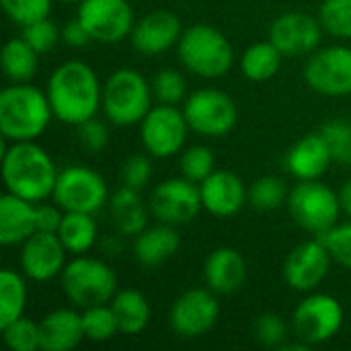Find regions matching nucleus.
I'll list each match as a JSON object with an SVG mask.
<instances>
[{"label": "nucleus", "instance_id": "13", "mask_svg": "<svg viewBox=\"0 0 351 351\" xmlns=\"http://www.w3.org/2000/svg\"><path fill=\"white\" fill-rule=\"evenodd\" d=\"M148 208L150 214L162 224H171V226L189 224L191 220L197 218L199 210L204 208L199 185L185 179L183 175L167 179L152 189Z\"/></svg>", "mask_w": 351, "mask_h": 351}, {"label": "nucleus", "instance_id": "36", "mask_svg": "<svg viewBox=\"0 0 351 351\" xmlns=\"http://www.w3.org/2000/svg\"><path fill=\"white\" fill-rule=\"evenodd\" d=\"M179 167H181V175L185 179L199 185L216 171L214 169V152L204 144L189 146L187 150H183Z\"/></svg>", "mask_w": 351, "mask_h": 351}, {"label": "nucleus", "instance_id": "35", "mask_svg": "<svg viewBox=\"0 0 351 351\" xmlns=\"http://www.w3.org/2000/svg\"><path fill=\"white\" fill-rule=\"evenodd\" d=\"M152 95L162 105H179L187 99V82L175 68H162L152 78Z\"/></svg>", "mask_w": 351, "mask_h": 351}, {"label": "nucleus", "instance_id": "26", "mask_svg": "<svg viewBox=\"0 0 351 351\" xmlns=\"http://www.w3.org/2000/svg\"><path fill=\"white\" fill-rule=\"evenodd\" d=\"M109 214L115 230L121 237H138L144 228H148V212L140 189L121 185L109 197Z\"/></svg>", "mask_w": 351, "mask_h": 351}, {"label": "nucleus", "instance_id": "46", "mask_svg": "<svg viewBox=\"0 0 351 351\" xmlns=\"http://www.w3.org/2000/svg\"><path fill=\"white\" fill-rule=\"evenodd\" d=\"M62 41L68 45V47H74V49H80V47H86L93 37L88 33V29L82 25V21L78 16L70 19L64 27H62Z\"/></svg>", "mask_w": 351, "mask_h": 351}, {"label": "nucleus", "instance_id": "10", "mask_svg": "<svg viewBox=\"0 0 351 351\" xmlns=\"http://www.w3.org/2000/svg\"><path fill=\"white\" fill-rule=\"evenodd\" d=\"M346 321L341 302L329 294H311L306 296L292 315V329L296 339L306 346H321L333 339Z\"/></svg>", "mask_w": 351, "mask_h": 351}, {"label": "nucleus", "instance_id": "6", "mask_svg": "<svg viewBox=\"0 0 351 351\" xmlns=\"http://www.w3.org/2000/svg\"><path fill=\"white\" fill-rule=\"evenodd\" d=\"M62 292L76 308L109 304L117 290L115 271L97 257L76 255L60 276Z\"/></svg>", "mask_w": 351, "mask_h": 351}, {"label": "nucleus", "instance_id": "44", "mask_svg": "<svg viewBox=\"0 0 351 351\" xmlns=\"http://www.w3.org/2000/svg\"><path fill=\"white\" fill-rule=\"evenodd\" d=\"M152 177V160L150 154H134L130 156L123 167H121V185L134 187V189H144Z\"/></svg>", "mask_w": 351, "mask_h": 351}, {"label": "nucleus", "instance_id": "24", "mask_svg": "<svg viewBox=\"0 0 351 351\" xmlns=\"http://www.w3.org/2000/svg\"><path fill=\"white\" fill-rule=\"evenodd\" d=\"M35 206L14 193H4L0 197V245L16 247L37 232Z\"/></svg>", "mask_w": 351, "mask_h": 351}, {"label": "nucleus", "instance_id": "18", "mask_svg": "<svg viewBox=\"0 0 351 351\" xmlns=\"http://www.w3.org/2000/svg\"><path fill=\"white\" fill-rule=\"evenodd\" d=\"M66 247L53 232H35L21 245V269L33 282H49L66 267Z\"/></svg>", "mask_w": 351, "mask_h": 351}, {"label": "nucleus", "instance_id": "47", "mask_svg": "<svg viewBox=\"0 0 351 351\" xmlns=\"http://www.w3.org/2000/svg\"><path fill=\"white\" fill-rule=\"evenodd\" d=\"M337 193H339L341 212H343V214H348V216L351 218V179L350 181H346V183L341 185V189H339Z\"/></svg>", "mask_w": 351, "mask_h": 351}, {"label": "nucleus", "instance_id": "15", "mask_svg": "<svg viewBox=\"0 0 351 351\" xmlns=\"http://www.w3.org/2000/svg\"><path fill=\"white\" fill-rule=\"evenodd\" d=\"M76 16L99 43H119L132 35L136 25L128 0H80Z\"/></svg>", "mask_w": 351, "mask_h": 351}, {"label": "nucleus", "instance_id": "49", "mask_svg": "<svg viewBox=\"0 0 351 351\" xmlns=\"http://www.w3.org/2000/svg\"><path fill=\"white\" fill-rule=\"evenodd\" d=\"M350 165H351V160H350Z\"/></svg>", "mask_w": 351, "mask_h": 351}, {"label": "nucleus", "instance_id": "27", "mask_svg": "<svg viewBox=\"0 0 351 351\" xmlns=\"http://www.w3.org/2000/svg\"><path fill=\"white\" fill-rule=\"evenodd\" d=\"M113 313H115V319H117V325H119V333L123 335H140L148 323H150V304L146 300V296L138 290H119L115 294V298L109 302Z\"/></svg>", "mask_w": 351, "mask_h": 351}, {"label": "nucleus", "instance_id": "11", "mask_svg": "<svg viewBox=\"0 0 351 351\" xmlns=\"http://www.w3.org/2000/svg\"><path fill=\"white\" fill-rule=\"evenodd\" d=\"M304 82L323 97L351 95V47L335 43L313 51L304 64Z\"/></svg>", "mask_w": 351, "mask_h": 351}, {"label": "nucleus", "instance_id": "5", "mask_svg": "<svg viewBox=\"0 0 351 351\" xmlns=\"http://www.w3.org/2000/svg\"><path fill=\"white\" fill-rule=\"evenodd\" d=\"M152 84L134 68L115 70L103 84L101 109L117 128H130L142 123L152 105Z\"/></svg>", "mask_w": 351, "mask_h": 351}, {"label": "nucleus", "instance_id": "23", "mask_svg": "<svg viewBox=\"0 0 351 351\" xmlns=\"http://www.w3.org/2000/svg\"><path fill=\"white\" fill-rule=\"evenodd\" d=\"M41 351H72L84 337L82 313L74 308H58L39 321Z\"/></svg>", "mask_w": 351, "mask_h": 351}, {"label": "nucleus", "instance_id": "41", "mask_svg": "<svg viewBox=\"0 0 351 351\" xmlns=\"http://www.w3.org/2000/svg\"><path fill=\"white\" fill-rule=\"evenodd\" d=\"M253 335L257 343L265 348H282L288 339V325L276 313H263L253 325Z\"/></svg>", "mask_w": 351, "mask_h": 351}, {"label": "nucleus", "instance_id": "31", "mask_svg": "<svg viewBox=\"0 0 351 351\" xmlns=\"http://www.w3.org/2000/svg\"><path fill=\"white\" fill-rule=\"evenodd\" d=\"M27 306V284L25 278L4 267L0 271V329L25 315Z\"/></svg>", "mask_w": 351, "mask_h": 351}, {"label": "nucleus", "instance_id": "14", "mask_svg": "<svg viewBox=\"0 0 351 351\" xmlns=\"http://www.w3.org/2000/svg\"><path fill=\"white\" fill-rule=\"evenodd\" d=\"M220 319L218 294L206 288H191L183 292L171 306L169 325L175 335L183 339H197L214 329Z\"/></svg>", "mask_w": 351, "mask_h": 351}, {"label": "nucleus", "instance_id": "28", "mask_svg": "<svg viewBox=\"0 0 351 351\" xmlns=\"http://www.w3.org/2000/svg\"><path fill=\"white\" fill-rule=\"evenodd\" d=\"M284 53L267 39L249 45L241 56V72L251 82H267L271 80L282 66Z\"/></svg>", "mask_w": 351, "mask_h": 351}, {"label": "nucleus", "instance_id": "32", "mask_svg": "<svg viewBox=\"0 0 351 351\" xmlns=\"http://www.w3.org/2000/svg\"><path fill=\"white\" fill-rule=\"evenodd\" d=\"M288 183L282 177L265 175L251 183L249 187V206L257 212H274L288 204Z\"/></svg>", "mask_w": 351, "mask_h": 351}, {"label": "nucleus", "instance_id": "39", "mask_svg": "<svg viewBox=\"0 0 351 351\" xmlns=\"http://www.w3.org/2000/svg\"><path fill=\"white\" fill-rule=\"evenodd\" d=\"M21 37L41 56V53L51 51L58 45V41H62V29L49 16H45L41 21H35V23L23 27Z\"/></svg>", "mask_w": 351, "mask_h": 351}, {"label": "nucleus", "instance_id": "25", "mask_svg": "<svg viewBox=\"0 0 351 351\" xmlns=\"http://www.w3.org/2000/svg\"><path fill=\"white\" fill-rule=\"evenodd\" d=\"M181 247V237L177 226L158 222L156 226L144 228L138 237H134V257L136 261L146 267H158L173 259Z\"/></svg>", "mask_w": 351, "mask_h": 351}, {"label": "nucleus", "instance_id": "20", "mask_svg": "<svg viewBox=\"0 0 351 351\" xmlns=\"http://www.w3.org/2000/svg\"><path fill=\"white\" fill-rule=\"evenodd\" d=\"M204 210L216 218L237 216L249 202V189L232 171H214L199 183Z\"/></svg>", "mask_w": 351, "mask_h": 351}, {"label": "nucleus", "instance_id": "7", "mask_svg": "<svg viewBox=\"0 0 351 351\" xmlns=\"http://www.w3.org/2000/svg\"><path fill=\"white\" fill-rule=\"evenodd\" d=\"M288 212L292 220L308 234L321 237L331 230L341 216L339 193L329 185L315 181H298L288 195Z\"/></svg>", "mask_w": 351, "mask_h": 351}, {"label": "nucleus", "instance_id": "43", "mask_svg": "<svg viewBox=\"0 0 351 351\" xmlns=\"http://www.w3.org/2000/svg\"><path fill=\"white\" fill-rule=\"evenodd\" d=\"M76 136L86 152H103L109 144V128L97 115L76 125Z\"/></svg>", "mask_w": 351, "mask_h": 351}, {"label": "nucleus", "instance_id": "8", "mask_svg": "<svg viewBox=\"0 0 351 351\" xmlns=\"http://www.w3.org/2000/svg\"><path fill=\"white\" fill-rule=\"evenodd\" d=\"M109 189L103 175L84 165H70L58 173L51 199L64 212L97 214L109 204Z\"/></svg>", "mask_w": 351, "mask_h": 351}, {"label": "nucleus", "instance_id": "21", "mask_svg": "<svg viewBox=\"0 0 351 351\" xmlns=\"http://www.w3.org/2000/svg\"><path fill=\"white\" fill-rule=\"evenodd\" d=\"M206 286L218 296L239 292L247 282V261L232 247H218L204 263Z\"/></svg>", "mask_w": 351, "mask_h": 351}, {"label": "nucleus", "instance_id": "4", "mask_svg": "<svg viewBox=\"0 0 351 351\" xmlns=\"http://www.w3.org/2000/svg\"><path fill=\"white\" fill-rule=\"evenodd\" d=\"M177 56L185 70L199 78H222L234 64V47L230 39L212 25H191L177 43Z\"/></svg>", "mask_w": 351, "mask_h": 351}, {"label": "nucleus", "instance_id": "38", "mask_svg": "<svg viewBox=\"0 0 351 351\" xmlns=\"http://www.w3.org/2000/svg\"><path fill=\"white\" fill-rule=\"evenodd\" d=\"M53 0H0L4 14L21 29L49 16Z\"/></svg>", "mask_w": 351, "mask_h": 351}, {"label": "nucleus", "instance_id": "19", "mask_svg": "<svg viewBox=\"0 0 351 351\" xmlns=\"http://www.w3.org/2000/svg\"><path fill=\"white\" fill-rule=\"evenodd\" d=\"M181 19L171 10H152L136 21L130 41L142 56H160L179 43L183 35Z\"/></svg>", "mask_w": 351, "mask_h": 351}, {"label": "nucleus", "instance_id": "22", "mask_svg": "<svg viewBox=\"0 0 351 351\" xmlns=\"http://www.w3.org/2000/svg\"><path fill=\"white\" fill-rule=\"evenodd\" d=\"M333 162V154L329 144L325 142L321 132L302 136L288 152L286 167L292 177L298 181H315L321 179L329 165Z\"/></svg>", "mask_w": 351, "mask_h": 351}, {"label": "nucleus", "instance_id": "9", "mask_svg": "<svg viewBox=\"0 0 351 351\" xmlns=\"http://www.w3.org/2000/svg\"><path fill=\"white\" fill-rule=\"evenodd\" d=\"M185 119L191 132L206 138H220L234 130L239 121V109L230 95L218 88H197L187 95L183 103Z\"/></svg>", "mask_w": 351, "mask_h": 351}, {"label": "nucleus", "instance_id": "34", "mask_svg": "<svg viewBox=\"0 0 351 351\" xmlns=\"http://www.w3.org/2000/svg\"><path fill=\"white\" fill-rule=\"evenodd\" d=\"M319 21L325 33L337 39H351V0H323Z\"/></svg>", "mask_w": 351, "mask_h": 351}, {"label": "nucleus", "instance_id": "16", "mask_svg": "<svg viewBox=\"0 0 351 351\" xmlns=\"http://www.w3.org/2000/svg\"><path fill=\"white\" fill-rule=\"evenodd\" d=\"M323 25L319 16L308 12H284L269 27V41L284 53V58L311 56L321 47Z\"/></svg>", "mask_w": 351, "mask_h": 351}, {"label": "nucleus", "instance_id": "2", "mask_svg": "<svg viewBox=\"0 0 351 351\" xmlns=\"http://www.w3.org/2000/svg\"><path fill=\"white\" fill-rule=\"evenodd\" d=\"M58 167L49 152L33 142H10L2 154V179L8 193L33 204L53 195Z\"/></svg>", "mask_w": 351, "mask_h": 351}, {"label": "nucleus", "instance_id": "33", "mask_svg": "<svg viewBox=\"0 0 351 351\" xmlns=\"http://www.w3.org/2000/svg\"><path fill=\"white\" fill-rule=\"evenodd\" d=\"M82 327L84 337L95 343H105L119 333V325L111 304H97L82 308Z\"/></svg>", "mask_w": 351, "mask_h": 351}, {"label": "nucleus", "instance_id": "3", "mask_svg": "<svg viewBox=\"0 0 351 351\" xmlns=\"http://www.w3.org/2000/svg\"><path fill=\"white\" fill-rule=\"evenodd\" d=\"M53 117L45 90L29 82H12L0 93V132L6 142H33Z\"/></svg>", "mask_w": 351, "mask_h": 351}, {"label": "nucleus", "instance_id": "37", "mask_svg": "<svg viewBox=\"0 0 351 351\" xmlns=\"http://www.w3.org/2000/svg\"><path fill=\"white\" fill-rule=\"evenodd\" d=\"M2 337L4 343L12 351H35L41 350V339H39V323L27 319L25 315L10 325L2 327Z\"/></svg>", "mask_w": 351, "mask_h": 351}, {"label": "nucleus", "instance_id": "48", "mask_svg": "<svg viewBox=\"0 0 351 351\" xmlns=\"http://www.w3.org/2000/svg\"><path fill=\"white\" fill-rule=\"evenodd\" d=\"M60 2H70V4H78L80 0H60Z\"/></svg>", "mask_w": 351, "mask_h": 351}, {"label": "nucleus", "instance_id": "1", "mask_svg": "<svg viewBox=\"0 0 351 351\" xmlns=\"http://www.w3.org/2000/svg\"><path fill=\"white\" fill-rule=\"evenodd\" d=\"M47 99L53 117L66 125H80L95 117L103 101V84L97 72L82 60L60 64L47 80Z\"/></svg>", "mask_w": 351, "mask_h": 351}, {"label": "nucleus", "instance_id": "17", "mask_svg": "<svg viewBox=\"0 0 351 351\" xmlns=\"http://www.w3.org/2000/svg\"><path fill=\"white\" fill-rule=\"evenodd\" d=\"M331 253L317 237L290 251L284 263V280L296 292H315L331 269Z\"/></svg>", "mask_w": 351, "mask_h": 351}, {"label": "nucleus", "instance_id": "40", "mask_svg": "<svg viewBox=\"0 0 351 351\" xmlns=\"http://www.w3.org/2000/svg\"><path fill=\"white\" fill-rule=\"evenodd\" d=\"M321 134L325 142L331 148L333 160L335 162H346L350 165L351 160V123L343 119H333L321 128Z\"/></svg>", "mask_w": 351, "mask_h": 351}, {"label": "nucleus", "instance_id": "42", "mask_svg": "<svg viewBox=\"0 0 351 351\" xmlns=\"http://www.w3.org/2000/svg\"><path fill=\"white\" fill-rule=\"evenodd\" d=\"M319 239L329 249L333 261L351 269V222H346V224L337 222L331 230H327Z\"/></svg>", "mask_w": 351, "mask_h": 351}, {"label": "nucleus", "instance_id": "12", "mask_svg": "<svg viewBox=\"0 0 351 351\" xmlns=\"http://www.w3.org/2000/svg\"><path fill=\"white\" fill-rule=\"evenodd\" d=\"M189 130L183 109L158 103L140 123L142 146L152 158H171L185 146Z\"/></svg>", "mask_w": 351, "mask_h": 351}, {"label": "nucleus", "instance_id": "30", "mask_svg": "<svg viewBox=\"0 0 351 351\" xmlns=\"http://www.w3.org/2000/svg\"><path fill=\"white\" fill-rule=\"evenodd\" d=\"M39 53L23 39H8L2 47V70L10 82H29L37 74Z\"/></svg>", "mask_w": 351, "mask_h": 351}, {"label": "nucleus", "instance_id": "29", "mask_svg": "<svg viewBox=\"0 0 351 351\" xmlns=\"http://www.w3.org/2000/svg\"><path fill=\"white\" fill-rule=\"evenodd\" d=\"M93 216L95 214H84V212H66L64 214L58 237L68 253L84 255L86 251H90L95 247L97 222Z\"/></svg>", "mask_w": 351, "mask_h": 351}, {"label": "nucleus", "instance_id": "45", "mask_svg": "<svg viewBox=\"0 0 351 351\" xmlns=\"http://www.w3.org/2000/svg\"><path fill=\"white\" fill-rule=\"evenodd\" d=\"M64 210L53 202V204H43L39 202L35 206V220H37V230L39 232H53L58 234L62 220H64Z\"/></svg>", "mask_w": 351, "mask_h": 351}]
</instances>
